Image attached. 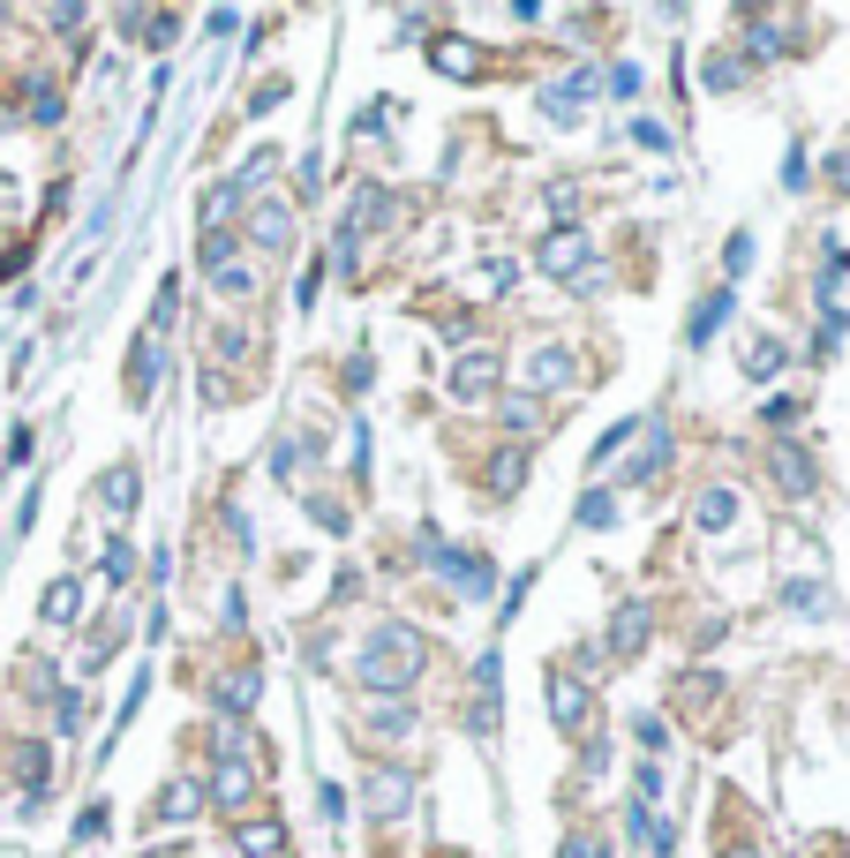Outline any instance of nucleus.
Instances as JSON below:
<instances>
[{
    "label": "nucleus",
    "instance_id": "nucleus-30",
    "mask_svg": "<svg viewBox=\"0 0 850 858\" xmlns=\"http://www.w3.org/2000/svg\"><path fill=\"white\" fill-rule=\"evenodd\" d=\"M159 362H166V354H159V340H143V354H136V399L159 385Z\"/></svg>",
    "mask_w": 850,
    "mask_h": 858
},
{
    "label": "nucleus",
    "instance_id": "nucleus-40",
    "mask_svg": "<svg viewBox=\"0 0 850 858\" xmlns=\"http://www.w3.org/2000/svg\"><path fill=\"white\" fill-rule=\"evenodd\" d=\"M610 90H617V98H633V90H639V68H633V61H617V68H610Z\"/></svg>",
    "mask_w": 850,
    "mask_h": 858
},
{
    "label": "nucleus",
    "instance_id": "nucleus-41",
    "mask_svg": "<svg viewBox=\"0 0 850 858\" xmlns=\"http://www.w3.org/2000/svg\"><path fill=\"white\" fill-rule=\"evenodd\" d=\"M798 415H806V399H790V392H783V399H767V422H798Z\"/></svg>",
    "mask_w": 850,
    "mask_h": 858
},
{
    "label": "nucleus",
    "instance_id": "nucleus-33",
    "mask_svg": "<svg viewBox=\"0 0 850 858\" xmlns=\"http://www.w3.org/2000/svg\"><path fill=\"white\" fill-rule=\"evenodd\" d=\"M625 437H633V422H617V429H602V444H595V460H588V468H610V452H617V444H625Z\"/></svg>",
    "mask_w": 850,
    "mask_h": 858
},
{
    "label": "nucleus",
    "instance_id": "nucleus-8",
    "mask_svg": "<svg viewBox=\"0 0 850 858\" xmlns=\"http://www.w3.org/2000/svg\"><path fill=\"white\" fill-rule=\"evenodd\" d=\"M497 377H505L497 354L474 346V354H460V369H452V392H460V399H482V392H497Z\"/></svg>",
    "mask_w": 850,
    "mask_h": 858
},
{
    "label": "nucleus",
    "instance_id": "nucleus-22",
    "mask_svg": "<svg viewBox=\"0 0 850 858\" xmlns=\"http://www.w3.org/2000/svg\"><path fill=\"white\" fill-rule=\"evenodd\" d=\"M218 708H226V716H249L256 708V671L249 678H218Z\"/></svg>",
    "mask_w": 850,
    "mask_h": 858
},
{
    "label": "nucleus",
    "instance_id": "nucleus-16",
    "mask_svg": "<svg viewBox=\"0 0 850 858\" xmlns=\"http://www.w3.org/2000/svg\"><path fill=\"white\" fill-rule=\"evenodd\" d=\"M204 814V791H196V783H166V791H159V821H196Z\"/></svg>",
    "mask_w": 850,
    "mask_h": 858
},
{
    "label": "nucleus",
    "instance_id": "nucleus-17",
    "mask_svg": "<svg viewBox=\"0 0 850 858\" xmlns=\"http://www.w3.org/2000/svg\"><path fill=\"white\" fill-rule=\"evenodd\" d=\"M249 783H256V775H249V761H218L212 798H218V806H241V798H249Z\"/></svg>",
    "mask_w": 850,
    "mask_h": 858
},
{
    "label": "nucleus",
    "instance_id": "nucleus-24",
    "mask_svg": "<svg viewBox=\"0 0 850 858\" xmlns=\"http://www.w3.org/2000/svg\"><path fill=\"white\" fill-rule=\"evenodd\" d=\"M271 159H279V151H271V143H263V151H249V159H241V173H234V181H226V189H234V196H249L256 181H263V173H271Z\"/></svg>",
    "mask_w": 850,
    "mask_h": 858
},
{
    "label": "nucleus",
    "instance_id": "nucleus-7",
    "mask_svg": "<svg viewBox=\"0 0 850 858\" xmlns=\"http://www.w3.org/2000/svg\"><path fill=\"white\" fill-rule=\"evenodd\" d=\"M550 723L572 730V738L588 730V686H580L572 671H550Z\"/></svg>",
    "mask_w": 850,
    "mask_h": 858
},
{
    "label": "nucleus",
    "instance_id": "nucleus-1",
    "mask_svg": "<svg viewBox=\"0 0 850 858\" xmlns=\"http://www.w3.org/2000/svg\"><path fill=\"white\" fill-rule=\"evenodd\" d=\"M422 663H429V641L415 633V625H377L369 647H362V686L369 693H407L415 678H422Z\"/></svg>",
    "mask_w": 850,
    "mask_h": 858
},
{
    "label": "nucleus",
    "instance_id": "nucleus-29",
    "mask_svg": "<svg viewBox=\"0 0 850 858\" xmlns=\"http://www.w3.org/2000/svg\"><path fill=\"white\" fill-rule=\"evenodd\" d=\"M106 580H114V588L136 580V550H128V543H106Z\"/></svg>",
    "mask_w": 850,
    "mask_h": 858
},
{
    "label": "nucleus",
    "instance_id": "nucleus-15",
    "mask_svg": "<svg viewBox=\"0 0 850 858\" xmlns=\"http://www.w3.org/2000/svg\"><path fill=\"white\" fill-rule=\"evenodd\" d=\"M647 625H655V610H647V602H625V610L610 618V641H617V647H639V641H647Z\"/></svg>",
    "mask_w": 850,
    "mask_h": 858
},
{
    "label": "nucleus",
    "instance_id": "nucleus-2",
    "mask_svg": "<svg viewBox=\"0 0 850 858\" xmlns=\"http://www.w3.org/2000/svg\"><path fill=\"white\" fill-rule=\"evenodd\" d=\"M535 271H542V279H580V271H595V257H588V234H580V226H557V234H542Z\"/></svg>",
    "mask_w": 850,
    "mask_h": 858
},
{
    "label": "nucleus",
    "instance_id": "nucleus-14",
    "mask_svg": "<svg viewBox=\"0 0 850 858\" xmlns=\"http://www.w3.org/2000/svg\"><path fill=\"white\" fill-rule=\"evenodd\" d=\"M775 482H783L790 497H813V460L798 452V444H783V452H775Z\"/></svg>",
    "mask_w": 850,
    "mask_h": 858
},
{
    "label": "nucleus",
    "instance_id": "nucleus-3",
    "mask_svg": "<svg viewBox=\"0 0 850 858\" xmlns=\"http://www.w3.org/2000/svg\"><path fill=\"white\" fill-rule=\"evenodd\" d=\"M196 264L218 279V294H256V264L234 257V242L226 234H204V249H196Z\"/></svg>",
    "mask_w": 850,
    "mask_h": 858
},
{
    "label": "nucleus",
    "instance_id": "nucleus-19",
    "mask_svg": "<svg viewBox=\"0 0 850 858\" xmlns=\"http://www.w3.org/2000/svg\"><path fill=\"white\" fill-rule=\"evenodd\" d=\"M98 497H106L114 513H136V497H143V482H136V468H114L106 482H98Z\"/></svg>",
    "mask_w": 850,
    "mask_h": 858
},
{
    "label": "nucleus",
    "instance_id": "nucleus-23",
    "mask_svg": "<svg viewBox=\"0 0 850 858\" xmlns=\"http://www.w3.org/2000/svg\"><path fill=\"white\" fill-rule=\"evenodd\" d=\"M519 482H527V452H497V468H489V490H497V497H512Z\"/></svg>",
    "mask_w": 850,
    "mask_h": 858
},
{
    "label": "nucleus",
    "instance_id": "nucleus-18",
    "mask_svg": "<svg viewBox=\"0 0 850 858\" xmlns=\"http://www.w3.org/2000/svg\"><path fill=\"white\" fill-rule=\"evenodd\" d=\"M377 218H391V189H369V181H362V189H354V218H346V234H354V226H377Z\"/></svg>",
    "mask_w": 850,
    "mask_h": 858
},
{
    "label": "nucleus",
    "instance_id": "nucleus-13",
    "mask_svg": "<svg viewBox=\"0 0 850 858\" xmlns=\"http://www.w3.org/2000/svg\"><path fill=\"white\" fill-rule=\"evenodd\" d=\"M527 377H535V392H557V385H572V354H557V346H535Z\"/></svg>",
    "mask_w": 850,
    "mask_h": 858
},
{
    "label": "nucleus",
    "instance_id": "nucleus-10",
    "mask_svg": "<svg viewBox=\"0 0 850 858\" xmlns=\"http://www.w3.org/2000/svg\"><path fill=\"white\" fill-rule=\"evenodd\" d=\"M738 513H745V505H738V490H723V482H715V490H700V505H692V519H700L708 535L738 527Z\"/></svg>",
    "mask_w": 850,
    "mask_h": 858
},
{
    "label": "nucleus",
    "instance_id": "nucleus-32",
    "mask_svg": "<svg viewBox=\"0 0 850 858\" xmlns=\"http://www.w3.org/2000/svg\"><path fill=\"white\" fill-rule=\"evenodd\" d=\"M482 279H489V294H505L512 279H519V264H512V257H489V264H482Z\"/></svg>",
    "mask_w": 850,
    "mask_h": 858
},
{
    "label": "nucleus",
    "instance_id": "nucleus-21",
    "mask_svg": "<svg viewBox=\"0 0 850 858\" xmlns=\"http://www.w3.org/2000/svg\"><path fill=\"white\" fill-rule=\"evenodd\" d=\"M723 317H730V287H715V294L692 309V340H715V324H723Z\"/></svg>",
    "mask_w": 850,
    "mask_h": 858
},
{
    "label": "nucleus",
    "instance_id": "nucleus-28",
    "mask_svg": "<svg viewBox=\"0 0 850 858\" xmlns=\"http://www.w3.org/2000/svg\"><path fill=\"white\" fill-rule=\"evenodd\" d=\"M610 519H617V497H610V490H588V497H580V527H610Z\"/></svg>",
    "mask_w": 850,
    "mask_h": 858
},
{
    "label": "nucleus",
    "instance_id": "nucleus-43",
    "mask_svg": "<svg viewBox=\"0 0 850 858\" xmlns=\"http://www.w3.org/2000/svg\"><path fill=\"white\" fill-rule=\"evenodd\" d=\"M723 264H730V271H745V264H753V234H730V257Z\"/></svg>",
    "mask_w": 850,
    "mask_h": 858
},
{
    "label": "nucleus",
    "instance_id": "nucleus-38",
    "mask_svg": "<svg viewBox=\"0 0 850 858\" xmlns=\"http://www.w3.org/2000/svg\"><path fill=\"white\" fill-rule=\"evenodd\" d=\"M655 798H663V769H655V761H639V806H655Z\"/></svg>",
    "mask_w": 850,
    "mask_h": 858
},
{
    "label": "nucleus",
    "instance_id": "nucleus-9",
    "mask_svg": "<svg viewBox=\"0 0 850 858\" xmlns=\"http://www.w3.org/2000/svg\"><path fill=\"white\" fill-rule=\"evenodd\" d=\"M639 437H647V444H639V460H625V482H655V474H663V460H670V429L647 422Z\"/></svg>",
    "mask_w": 850,
    "mask_h": 858
},
{
    "label": "nucleus",
    "instance_id": "nucleus-27",
    "mask_svg": "<svg viewBox=\"0 0 850 858\" xmlns=\"http://www.w3.org/2000/svg\"><path fill=\"white\" fill-rule=\"evenodd\" d=\"M279 844H287V828H271V821H263V828H241V858H271Z\"/></svg>",
    "mask_w": 850,
    "mask_h": 858
},
{
    "label": "nucleus",
    "instance_id": "nucleus-20",
    "mask_svg": "<svg viewBox=\"0 0 850 858\" xmlns=\"http://www.w3.org/2000/svg\"><path fill=\"white\" fill-rule=\"evenodd\" d=\"M700 76H708L715 98H730V90L745 84V61H738V53H708V68H700Z\"/></svg>",
    "mask_w": 850,
    "mask_h": 858
},
{
    "label": "nucleus",
    "instance_id": "nucleus-31",
    "mask_svg": "<svg viewBox=\"0 0 850 858\" xmlns=\"http://www.w3.org/2000/svg\"><path fill=\"white\" fill-rule=\"evenodd\" d=\"M31 121H61V90L53 84H31V106H23Z\"/></svg>",
    "mask_w": 850,
    "mask_h": 858
},
{
    "label": "nucleus",
    "instance_id": "nucleus-25",
    "mask_svg": "<svg viewBox=\"0 0 850 858\" xmlns=\"http://www.w3.org/2000/svg\"><path fill=\"white\" fill-rule=\"evenodd\" d=\"M783 369V340H753L745 346V377H775Z\"/></svg>",
    "mask_w": 850,
    "mask_h": 858
},
{
    "label": "nucleus",
    "instance_id": "nucleus-26",
    "mask_svg": "<svg viewBox=\"0 0 850 858\" xmlns=\"http://www.w3.org/2000/svg\"><path fill=\"white\" fill-rule=\"evenodd\" d=\"M76 610H84V588H76V580H53V588H45V618H76Z\"/></svg>",
    "mask_w": 850,
    "mask_h": 858
},
{
    "label": "nucleus",
    "instance_id": "nucleus-44",
    "mask_svg": "<svg viewBox=\"0 0 850 858\" xmlns=\"http://www.w3.org/2000/svg\"><path fill=\"white\" fill-rule=\"evenodd\" d=\"M828 181H836V189H850V143L836 151V159H828Z\"/></svg>",
    "mask_w": 850,
    "mask_h": 858
},
{
    "label": "nucleus",
    "instance_id": "nucleus-5",
    "mask_svg": "<svg viewBox=\"0 0 850 858\" xmlns=\"http://www.w3.org/2000/svg\"><path fill=\"white\" fill-rule=\"evenodd\" d=\"M429 565H437V572H452V588H460V596H474V602L497 588V572H489L482 558H467V550H452V543H429Z\"/></svg>",
    "mask_w": 850,
    "mask_h": 858
},
{
    "label": "nucleus",
    "instance_id": "nucleus-42",
    "mask_svg": "<svg viewBox=\"0 0 850 858\" xmlns=\"http://www.w3.org/2000/svg\"><path fill=\"white\" fill-rule=\"evenodd\" d=\"M783 602H798V610H828V596H820V588H806V580H798V588H783Z\"/></svg>",
    "mask_w": 850,
    "mask_h": 858
},
{
    "label": "nucleus",
    "instance_id": "nucleus-6",
    "mask_svg": "<svg viewBox=\"0 0 850 858\" xmlns=\"http://www.w3.org/2000/svg\"><path fill=\"white\" fill-rule=\"evenodd\" d=\"M429 68L452 76V84H474V76L489 68V53H482L474 39H429Z\"/></svg>",
    "mask_w": 850,
    "mask_h": 858
},
{
    "label": "nucleus",
    "instance_id": "nucleus-11",
    "mask_svg": "<svg viewBox=\"0 0 850 858\" xmlns=\"http://www.w3.org/2000/svg\"><path fill=\"white\" fill-rule=\"evenodd\" d=\"M588 90H595V76H564V84H550V90H542V114H550V121H572Z\"/></svg>",
    "mask_w": 850,
    "mask_h": 858
},
{
    "label": "nucleus",
    "instance_id": "nucleus-36",
    "mask_svg": "<svg viewBox=\"0 0 850 858\" xmlns=\"http://www.w3.org/2000/svg\"><path fill=\"white\" fill-rule=\"evenodd\" d=\"M557 858H610V851H602L595 836H564V844H557Z\"/></svg>",
    "mask_w": 850,
    "mask_h": 858
},
{
    "label": "nucleus",
    "instance_id": "nucleus-12",
    "mask_svg": "<svg viewBox=\"0 0 850 858\" xmlns=\"http://www.w3.org/2000/svg\"><path fill=\"white\" fill-rule=\"evenodd\" d=\"M256 242H263V249H287V242H294V212H287V204H256Z\"/></svg>",
    "mask_w": 850,
    "mask_h": 858
},
{
    "label": "nucleus",
    "instance_id": "nucleus-35",
    "mask_svg": "<svg viewBox=\"0 0 850 858\" xmlns=\"http://www.w3.org/2000/svg\"><path fill=\"white\" fill-rule=\"evenodd\" d=\"M753 53L775 61V53H783V31H775V23H753Z\"/></svg>",
    "mask_w": 850,
    "mask_h": 858
},
{
    "label": "nucleus",
    "instance_id": "nucleus-39",
    "mask_svg": "<svg viewBox=\"0 0 850 858\" xmlns=\"http://www.w3.org/2000/svg\"><path fill=\"white\" fill-rule=\"evenodd\" d=\"M505 422H512V429H535V422H542V407H535V399H512Z\"/></svg>",
    "mask_w": 850,
    "mask_h": 858
},
{
    "label": "nucleus",
    "instance_id": "nucleus-45",
    "mask_svg": "<svg viewBox=\"0 0 850 858\" xmlns=\"http://www.w3.org/2000/svg\"><path fill=\"white\" fill-rule=\"evenodd\" d=\"M723 858H761V851H723Z\"/></svg>",
    "mask_w": 850,
    "mask_h": 858
},
{
    "label": "nucleus",
    "instance_id": "nucleus-4",
    "mask_svg": "<svg viewBox=\"0 0 850 858\" xmlns=\"http://www.w3.org/2000/svg\"><path fill=\"white\" fill-rule=\"evenodd\" d=\"M362 806H369V821H399L415 806V769H377L369 791H362Z\"/></svg>",
    "mask_w": 850,
    "mask_h": 858
},
{
    "label": "nucleus",
    "instance_id": "nucleus-37",
    "mask_svg": "<svg viewBox=\"0 0 850 858\" xmlns=\"http://www.w3.org/2000/svg\"><path fill=\"white\" fill-rule=\"evenodd\" d=\"M53 723H61V730H76V723H84V693H61V708H53Z\"/></svg>",
    "mask_w": 850,
    "mask_h": 858
},
{
    "label": "nucleus",
    "instance_id": "nucleus-34",
    "mask_svg": "<svg viewBox=\"0 0 850 858\" xmlns=\"http://www.w3.org/2000/svg\"><path fill=\"white\" fill-rule=\"evenodd\" d=\"M15 761H23V791H39V783H45V753H39V746H23Z\"/></svg>",
    "mask_w": 850,
    "mask_h": 858
}]
</instances>
